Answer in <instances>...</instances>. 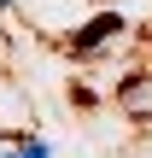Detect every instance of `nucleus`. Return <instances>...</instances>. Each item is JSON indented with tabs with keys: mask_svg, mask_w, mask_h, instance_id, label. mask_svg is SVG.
<instances>
[{
	"mask_svg": "<svg viewBox=\"0 0 152 158\" xmlns=\"http://www.w3.org/2000/svg\"><path fill=\"white\" fill-rule=\"evenodd\" d=\"M111 35H123V23H117V18H100V23H88V29L70 41V53H94V47H105Z\"/></svg>",
	"mask_w": 152,
	"mask_h": 158,
	"instance_id": "1",
	"label": "nucleus"
},
{
	"mask_svg": "<svg viewBox=\"0 0 152 158\" xmlns=\"http://www.w3.org/2000/svg\"><path fill=\"white\" fill-rule=\"evenodd\" d=\"M117 100H123L129 111H152V76H135V82H129Z\"/></svg>",
	"mask_w": 152,
	"mask_h": 158,
	"instance_id": "2",
	"label": "nucleus"
},
{
	"mask_svg": "<svg viewBox=\"0 0 152 158\" xmlns=\"http://www.w3.org/2000/svg\"><path fill=\"white\" fill-rule=\"evenodd\" d=\"M0 6H12V0H0Z\"/></svg>",
	"mask_w": 152,
	"mask_h": 158,
	"instance_id": "3",
	"label": "nucleus"
}]
</instances>
